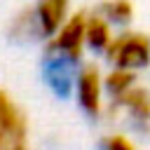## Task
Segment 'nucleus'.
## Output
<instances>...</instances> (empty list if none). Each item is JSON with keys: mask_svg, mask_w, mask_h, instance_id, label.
<instances>
[{"mask_svg": "<svg viewBox=\"0 0 150 150\" xmlns=\"http://www.w3.org/2000/svg\"><path fill=\"white\" fill-rule=\"evenodd\" d=\"M108 54L122 68H138L150 61V40L145 35H122L108 45Z\"/></svg>", "mask_w": 150, "mask_h": 150, "instance_id": "nucleus-1", "label": "nucleus"}, {"mask_svg": "<svg viewBox=\"0 0 150 150\" xmlns=\"http://www.w3.org/2000/svg\"><path fill=\"white\" fill-rule=\"evenodd\" d=\"M26 145V120L12 98L0 89V148Z\"/></svg>", "mask_w": 150, "mask_h": 150, "instance_id": "nucleus-2", "label": "nucleus"}, {"mask_svg": "<svg viewBox=\"0 0 150 150\" xmlns=\"http://www.w3.org/2000/svg\"><path fill=\"white\" fill-rule=\"evenodd\" d=\"M87 40V19L82 14H75L52 40V52H59L63 56H70L73 61L82 52V42Z\"/></svg>", "mask_w": 150, "mask_h": 150, "instance_id": "nucleus-3", "label": "nucleus"}, {"mask_svg": "<svg viewBox=\"0 0 150 150\" xmlns=\"http://www.w3.org/2000/svg\"><path fill=\"white\" fill-rule=\"evenodd\" d=\"M77 96H80V105L96 115L98 112V105H101V80H98V73L96 68H84L80 73V80H77Z\"/></svg>", "mask_w": 150, "mask_h": 150, "instance_id": "nucleus-4", "label": "nucleus"}, {"mask_svg": "<svg viewBox=\"0 0 150 150\" xmlns=\"http://www.w3.org/2000/svg\"><path fill=\"white\" fill-rule=\"evenodd\" d=\"M66 9H68V0H40V2H38V9H35L40 30H42L45 35L56 33L59 26L63 23Z\"/></svg>", "mask_w": 150, "mask_h": 150, "instance_id": "nucleus-5", "label": "nucleus"}, {"mask_svg": "<svg viewBox=\"0 0 150 150\" xmlns=\"http://www.w3.org/2000/svg\"><path fill=\"white\" fill-rule=\"evenodd\" d=\"M70 56H56V59H52V63H49V68H47V77H49V82H52V87L56 89V94H61V96H66L68 94V89H70Z\"/></svg>", "mask_w": 150, "mask_h": 150, "instance_id": "nucleus-6", "label": "nucleus"}, {"mask_svg": "<svg viewBox=\"0 0 150 150\" xmlns=\"http://www.w3.org/2000/svg\"><path fill=\"white\" fill-rule=\"evenodd\" d=\"M120 98V103L122 105H127L136 117H141V120H148L150 117V96L143 91V89H127L122 96H117Z\"/></svg>", "mask_w": 150, "mask_h": 150, "instance_id": "nucleus-7", "label": "nucleus"}, {"mask_svg": "<svg viewBox=\"0 0 150 150\" xmlns=\"http://www.w3.org/2000/svg\"><path fill=\"white\" fill-rule=\"evenodd\" d=\"M87 42L94 49H103L110 45V33H108V23L103 19H89L87 21Z\"/></svg>", "mask_w": 150, "mask_h": 150, "instance_id": "nucleus-8", "label": "nucleus"}, {"mask_svg": "<svg viewBox=\"0 0 150 150\" xmlns=\"http://www.w3.org/2000/svg\"><path fill=\"white\" fill-rule=\"evenodd\" d=\"M131 82H134V75H131L129 70H115V73L108 75L105 87H108V91H110L112 96H122V94L131 87Z\"/></svg>", "mask_w": 150, "mask_h": 150, "instance_id": "nucleus-9", "label": "nucleus"}, {"mask_svg": "<svg viewBox=\"0 0 150 150\" xmlns=\"http://www.w3.org/2000/svg\"><path fill=\"white\" fill-rule=\"evenodd\" d=\"M103 12L112 21H127V19H131V5H129V0H110V2L103 5Z\"/></svg>", "mask_w": 150, "mask_h": 150, "instance_id": "nucleus-10", "label": "nucleus"}, {"mask_svg": "<svg viewBox=\"0 0 150 150\" xmlns=\"http://www.w3.org/2000/svg\"><path fill=\"white\" fill-rule=\"evenodd\" d=\"M105 145L112 148V150H131V143H129L127 138H122V136H112V138H108Z\"/></svg>", "mask_w": 150, "mask_h": 150, "instance_id": "nucleus-11", "label": "nucleus"}]
</instances>
